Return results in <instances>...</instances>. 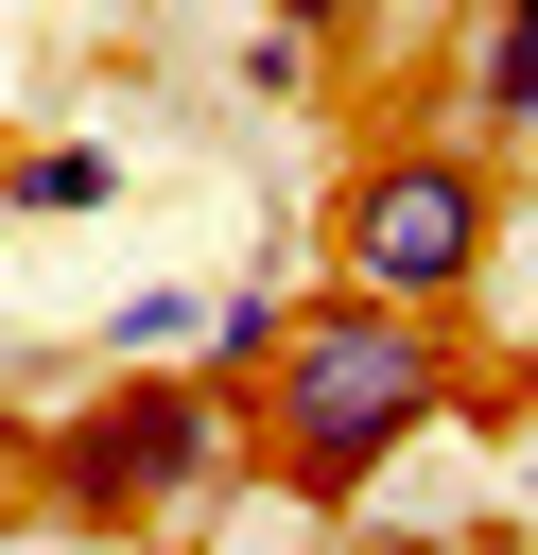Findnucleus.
<instances>
[{"label":"nucleus","mask_w":538,"mask_h":555,"mask_svg":"<svg viewBox=\"0 0 538 555\" xmlns=\"http://www.w3.org/2000/svg\"><path fill=\"white\" fill-rule=\"evenodd\" d=\"M503 260V156L451 139V121H399L347 156L330 191V295H382V312H469Z\"/></svg>","instance_id":"obj_2"},{"label":"nucleus","mask_w":538,"mask_h":555,"mask_svg":"<svg viewBox=\"0 0 538 555\" xmlns=\"http://www.w3.org/2000/svg\"><path fill=\"white\" fill-rule=\"evenodd\" d=\"M278 17H295V35H312V52H330V35H347V17H364V0H278Z\"/></svg>","instance_id":"obj_9"},{"label":"nucleus","mask_w":538,"mask_h":555,"mask_svg":"<svg viewBox=\"0 0 538 555\" xmlns=\"http://www.w3.org/2000/svg\"><path fill=\"white\" fill-rule=\"evenodd\" d=\"M243 87H260V104H295V87H312V35H295V17H260V35H243Z\"/></svg>","instance_id":"obj_8"},{"label":"nucleus","mask_w":538,"mask_h":555,"mask_svg":"<svg viewBox=\"0 0 538 555\" xmlns=\"http://www.w3.org/2000/svg\"><path fill=\"white\" fill-rule=\"evenodd\" d=\"M278 330H295V295H278V278H243V295H208V330H191V347H208V382L243 399V382L278 364Z\"/></svg>","instance_id":"obj_6"},{"label":"nucleus","mask_w":538,"mask_h":555,"mask_svg":"<svg viewBox=\"0 0 538 555\" xmlns=\"http://www.w3.org/2000/svg\"><path fill=\"white\" fill-rule=\"evenodd\" d=\"M191 330H208V295H121V330H104V364H191Z\"/></svg>","instance_id":"obj_7"},{"label":"nucleus","mask_w":538,"mask_h":555,"mask_svg":"<svg viewBox=\"0 0 538 555\" xmlns=\"http://www.w3.org/2000/svg\"><path fill=\"white\" fill-rule=\"evenodd\" d=\"M0 208L17 225H87V208H121V156L104 139H17L0 156Z\"/></svg>","instance_id":"obj_5"},{"label":"nucleus","mask_w":538,"mask_h":555,"mask_svg":"<svg viewBox=\"0 0 538 555\" xmlns=\"http://www.w3.org/2000/svg\"><path fill=\"white\" fill-rule=\"evenodd\" d=\"M451 312H382V295H295L278 364L243 382V468L278 503H364L434 416H451Z\"/></svg>","instance_id":"obj_1"},{"label":"nucleus","mask_w":538,"mask_h":555,"mask_svg":"<svg viewBox=\"0 0 538 555\" xmlns=\"http://www.w3.org/2000/svg\"><path fill=\"white\" fill-rule=\"evenodd\" d=\"M469 139H538V0L469 17Z\"/></svg>","instance_id":"obj_4"},{"label":"nucleus","mask_w":538,"mask_h":555,"mask_svg":"<svg viewBox=\"0 0 538 555\" xmlns=\"http://www.w3.org/2000/svg\"><path fill=\"white\" fill-rule=\"evenodd\" d=\"M226 468H243V399H226L208 364H104V399H69V416H52V451H35L52 520H87V538L191 520Z\"/></svg>","instance_id":"obj_3"}]
</instances>
